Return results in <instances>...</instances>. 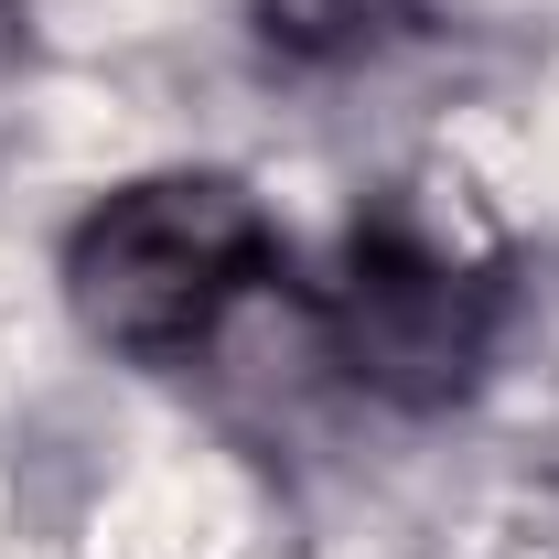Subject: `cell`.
I'll return each mask as SVG.
<instances>
[{
  "label": "cell",
  "mask_w": 559,
  "mask_h": 559,
  "mask_svg": "<svg viewBox=\"0 0 559 559\" xmlns=\"http://www.w3.org/2000/svg\"><path fill=\"white\" fill-rule=\"evenodd\" d=\"M55 280H66V312L86 345L130 355V366H194L280 280V226L237 173L173 162V173L108 183L75 215Z\"/></svg>",
  "instance_id": "obj_1"
},
{
  "label": "cell",
  "mask_w": 559,
  "mask_h": 559,
  "mask_svg": "<svg viewBox=\"0 0 559 559\" xmlns=\"http://www.w3.org/2000/svg\"><path fill=\"white\" fill-rule=\"evenodd\" d=\"M506 334V259L474 248L463 226L388 194L345 226V259L323 280V345L377 409H452L474 399Z\"/></svg>",
  "instance_id": "obj_2"
},
{
  "label": "cell",
  "mask_w": 559,
  "mask_h": 559,
  "mask_svg": "<svg viewBox=\"0 0 559 559\" xmlns=\"http://www.w3.org/2000/svg\"><path fill=\"white\" fill-rule=\"evenodd\" d=\"M409 22H419V0H248L259 55H270V66H301V75L366 66V55H388Z\"/></svg>",
  "instance_id": "obj_3"
}]
</instances>
